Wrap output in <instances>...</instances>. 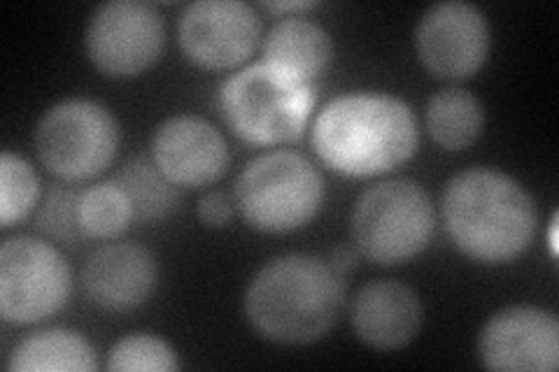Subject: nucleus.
Here are the masks:
<instances>
[{"instance_id":"nucleus-19","label":"nucleus","mask_w":559,"mask_h":372,"mask_svg":"<svg viewBox=\"0 0 559 372\" xmlns=\"http://www.w3.org/2000/svg\"><path fill=\"white\" fill-rule=\"evenodd\" d=\"M117 182L131 201L135 221H156L173 215L180 203V191L168 182L162 170L147 161L145 156H135L117 172Z\"/></svg>"},{"instance_id":"nucleus-2","label":"nucleus","mask_w":559,"mask_h":372,"mask_svg":"<svg viewBox=\"0 0 559 372\" xmlns=\"http://www.w3.org/2000/svg\"><path fill=\"white\" fill-rule=\"evenodd\" d=\"M441 215L457 250L485 265L511 263L530 250L538 230L532 193L495 168H466L443 189Z\"/></svg>"},{"instance_id":"nucleus-16","label":"nucleus","mask_w":559,"mask_h":372,"mask_svg":"<svg viewBox=\"0 0 559 372\" xmlns=\"http://www.w3.org/2000/svg\"><path fill=\"white\" fill-rule=\"evenodd\" d=\"M334 59L329 31L301 14L280 20L264 38V61L280 73L310 84Z\"/></svg>"},{"instance_id":"nucleus-6","label":"nucleus","mask_w":559,"mask_h":372,"mask_svg":"<svg viewBox=\"0 0 559 372\" xmlns=\"http://www.w3.org/2000/svg\"><path fill=\"white\" fill-rule=\"evenodd\" d=\"M436 209L413 180H388L366 189L349 217L357 252L378 265H401L423 254L433 236Z\"/></svg>"},{"instance_id":"nucleus-24","label":"nucleus","mask_w":559,"mask_h":372,"mask_svg":"<svg viewBox=\"0 0 559 372\" xmlns=\"http://www.w3.org/2000/svg\"><path fill=\"white\" fill-rule=\"evenodd\" d=\"M199 219L207 228H226L234 219V203L222 191H210L199 203Z\"/></svg>"},{"instance_id":"nucleus-10","label":"nucleus","mask_w":559,"mask_h":372,"mask_svg":"<svg viewBox=\"0 0 559 372\" xmlns=\"http://www.w3.org/2000/svg\"><path fill=\"white\" fill-rule=\"evenodd\" d=\"M492 31L485 12L466 0H443L419 16L415 51L429 75L439 80H468L489 59Z\"/></svg>"},{"instance_id":"nucleus-18","label":"nucleus","mask_w":559,"mask_h":372,"mask_svg":"<svg viewBox=\"0 0 559 372\" xmlns=\"http://www.w3.org/2000/svg\"><path fill=\"white\" fill-rule=\"evenodd\" d=\"M425 121L436 145L448 152H462L480 137L485 110L476 94L462 86H448L429 98Z\"/></svg>"},{"instance_id":"nucleus-27","label":"nucleus","mask_w":559,"mask_h":372,"mask_svg":"<svg viewBox=\"0 0 559 372\" xmlns=\"http://www.w3.org/2000/svg\"><path fill=\"white\" fill-rule=\"evenodd\" d=\"M550 250L552 254H557V215L550 221Z\"/></svg>"},{"instance_id":"nucleus-15","label":"nucleus","mask_w":559,"mask_h":372,"mask_svg":"<svg viewBox=\"0 0 559 372\" xmlns=\"http://www.w3.org/2000/svg\"><path fill=\"white\" fill-rule=\"evenodd\" d=\"M357 340L378 351L411 345L425 324V305L404 281L376 279L364 285L349 308Z\"/></svg>"},{"instance_id":"nucleus-13","label":"nucleus","mask_w":559,"mask_h":372,"mask_svg":"<svg viewBox=\"0 0 559 372\" xmlns=\"http://www.w3.org/2000/svg\"><path fill=\"white\" fill-rule=\"evenodd\" d=\"M152 161L180 189H203L229 170L231 152L222 131L199 115H175L152 135Z\"/></svg>"},{"instance_id":"nucleus-20","label":"nucleus","mask_w":559,"mask_h":372,"mask_svg":"<svg viewBox=\"0 0 559 372\" xmlns=\"http://www.w3.org/2000/svg\"><path fill=\"white\" fill-rule=\"evenodd\" d=\"M78 221L84 238L112 240L135 221L131 201L117 182H100L80 193Z\"/></svg>"},{"instance_id":"nucleus-14","label":"nucleus","mask_w":559,"mask_h":372,"mask_svg":"<svg viewBox=\"0 0 559 372\" xmlns=\"http://www.w3.org/2000/svg\"><path fill=\"white\" fill-rule=\"evenodd\" d=\"M159 285V263L143 244L115 242L96 250L82 265V289L94 305L129 312L145 305Z\"/></svg>"},{"instance_id":"nucleus-25","label":"nucleus","mask_w":559,"mask_h":372,"mask_svg":"<svg viewBox=\"0 0 559 372\" xmlns=\"http://www.w3.org/2000/svg\"><path fill=\"white\" fill-rule=\"evenodd\" d=\"M261 8H264L266 12L280 14L285 20V16H289L292 12L301 14V12H308L312 8H318V3H312V0H289V3H283V0H280V3H261Z\"/></svg>"},{"instance_id":"nucleus-1","label":"nucleus","mask_w":559,"mask_h":372,"mask_svg":"<svg viewBox=\"0 0 559 372\" xmlns=\"http://www.w3.org/2000/svg\"><path fill=\"white\" fill-rule=\"evenodd\" d=\"M320 161L343 177H378L415 156L419 127L406 100L382 92H353L329 100L312 123Z\"/></svg>"},{"instance_id":"nucleus-7","label":"nucleus","mask_w":559,"mask_h":372,"mask_svg":"<svg viewBox=\"0 0 559 372\" xmlns=\"http://www.w3.org/2000/svg\"><path fill=\"white\" fill-rule=\"evenodd\" d=\"M119 140L117 117L90 98L51 105L33 133L40 164L63 182H86L108 170Z\"/></svg>"},{"instance_id":"nucleus-12","label":"nucleus","mask_w":559,"mask_h":372,"mask_svg":"<svg viewBox=\"0 0 559 372\" xmlns=\"http://www.w3.org/2000/svg\"><path fill=\"white\" fill-rule=\"evenodd\" d=\"M487 370L555 372L559 368V319L536 305H511L487 319L478 335Z\"/></svg>"},{"instance_id":"nucleus-5","label":"nucleus","mask_w":559,"mask_h":372,"mask_svg":"<svg viewBox=\"0 0 559 372\" xmlns=\"http://www.w3.org/2000/svg\"><path fill=\"white\" fill-rule=\"evenodd\" d=\"M324 177L310 158L296 152H266L242 168L236 205L259 233L283 236L308 226L324 203Z\"/></svg>"},{"instance_id":"nucleus-8","label":"nucleus","mask_w":559,"mask_h":372,"mask_svg":"<svg viewBox=\"0 0 559 372\" xmlns=\"http://www.w3.org/2000/svg\"><path fill=\"white\" fill-rule=\"evenodd\" d=\"M73 271L55 244L31 236L0 247V314L12 326H31L63 310Z\"/></svg>"},{"instance_id":"nucleus-4","label":"nucleus","mask_w":559,"mask_h":372,"mask_svg":"<svg viewBox=\"0 0 559 372\" xmlns=\"http://www.w3.org/2000/svg\"><path fill=\"white\" fill-rule=\"evenodd\" d=\"M222 117L240 140L277 147L299 140L314 110V92L266 61L238 70L219 86Z\"/></svg>"},{"instance_id":"nucleus-9","label":"nucleus","mask_w":559,"mask_h":372,"mask_svg":"<svg viewBox=\"0 0 559 372\" xmlns=\"http://www.w3.org/2000/svg\"><path fill=\"white\" fill-rule=\"evenodd\" d=\"M86 57L112 80L143 75L166 47L159 10L145 0H108L98 5L84 31Z\"/></svg>"},{"instance_id":"nucleus-17","label":"nucleus","mask_w":559,"mask_h":372,"mask_svg":"<svg viewBox=\"0 0 559 372\" xmlns=\"http://www.w3.org/2000/svg\"><path fill=\"white\" fill-rule=\"evenodd\" d=\"M96 351L78 331L47 328L31 333L10 353L12 372H94Z\"/></svg>"},{"instance_id":"nucleus-23","label":"nucleus","mask_w":559,"mask_h":372,"mask_svg":"<svg viewBox=\"0 0 559 372\" xmlns=\"http://www.w3.org/2000/svg\"><path fill=\"white\" fill-rule=\"evenodd\" d=\"M78 201L70 191H51L40 209V228L51 238L59 240H75L82 236L80 221H78Z\"/></svg>"},{"instance_id":"nucleus-11","label":"nucleus","mask_w":559,"mask_h":372,"mask_svg":"<svg viewBox=\"0 0 559 372\" xmlns=\"http://www.w3.org/2000/svg\"><path fill=\"white\" fill-rule=\"evenodd\" d=\"M182 55L203 70H229L248 61L261 43V20L242 0H197L178 20Z\"/></svg>"},{"instance_id":"nucleus-21","label":"nucleus","mask_w":559,"mask_h":372,"mask_svg":"<svg viewBox=\"0 0 559 372\" xmlns=\"http://www.w3.org/2000/svg\"><path fill=\"white\" fill-rule=\"evenodd\" d=\"M40 177L24 156L5 149L0 154V226L24 221L38 205Z\"/></svg>"},{"instance_id":"nucleus-26","label":"nucleus","mask_w":559,"mask_h":372,"mask_svg":"<svg viewBox=\"0 0 559 372\" xmlns=\"http://www.w3.org/2000/svg\"><path fill=\"white\" fill-rule=\"evenodd\" d=\"M331 268H334L338 275L355 271L357 268V252L347 244L338 247V250H334V254H331Z\"/></svg>"},{"instance_id":"nucleus-22","label":"nucleus","mask_w":559,"mask_h":372,"mask_svg":"<svg viewBox=\"0 0 559 372\" xmlns=\"http://www.w3.org/2000/svg\"><path fill=\"white\" fill-rule=\"evenodd\" d=\"M105 368L112 372H175L180 357L164 338L154 333H129L112 349Z\"/></svg>"},{"instance_id":"nucleus-3","label":"nucleus","mask_w":559,"mask_h":372,"mask_svg":"<svg viewBox=\"0 0 559 372\" xmlns=\"http://www.w3.org/2000/svg\"><path fill=\"white\" fill-rule=\"evenodd\" d=\"M245 316L275 345H310L338 324L345 308L343 277L312 254H285L261 265L245 289Z\"/></svg>"}]
</instances>
